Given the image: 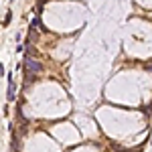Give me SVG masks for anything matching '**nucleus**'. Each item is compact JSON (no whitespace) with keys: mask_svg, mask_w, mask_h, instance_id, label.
Returning <instances> with one entry per match:
<instances>
[{"mask_svg":"<svg viewBox=\"0 0 152 152\" xmlns=\"http://www.w3.org/2000/svg\"><path fill=\"white\" fill-rule=\"evenodd\" d=\"M10 18H12V14H10V10H8V14H6V18H4V25L10 23Z\"/></svg>","mask_w":152,"mask_h":152,"instance_id":"obj_3","label":"nucleus"},{"mask_svg":"<svg viewBox=\"0 0 152 152\" xmlns=\"http://www.w3.org/2000/svg\"><path fill=\"white\" fill-rule=\"evenodd\" d=\"M25 67H27V77L33 79V77L41 71V61H37V59H33V57H27V59H25Z\"/></svg>","mask_w":152,"mask_h":152,"instance_id":"obj_1","label":"nucleus"},{"mask_svg":"<svg viewBox=\"0 0 152 152\" xmlns=\"http://www.w3.org/2000/svg\"><path fill=\"white\" fill-rule=\"evenodd\" d=\"M6 95H8V101H12L14 95H16V93H14V81H12L10 75H8V91H6Z\"/></svg>","mask_w":152,"mask_h":152,"instance_id":"obj_2","label":"nucleus"}]
</instances>
